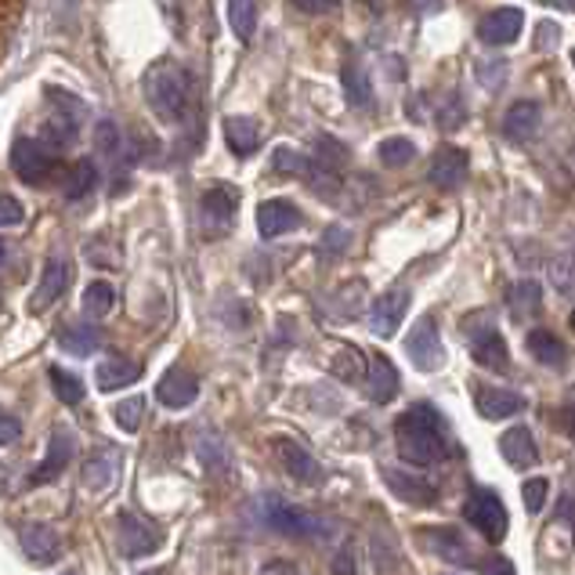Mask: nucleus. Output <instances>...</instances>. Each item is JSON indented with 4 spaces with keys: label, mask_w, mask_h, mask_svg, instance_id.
Here are the masks:
<instances>
[{
    "label": "nucleus",
    "mask_w": 575,
    "mask_h": 575,
    "mask_svg": "<svg viewBox=\"0 0 575 575\" xmlns=\"http://www.w3.org/2000/svg\"><path fill=\"white\" fill-rule=\"evenodd\" d=\"M405 355H409L413 366L424 369V374L442 369L445 352H442V337H438V322L431 315H424V319L409 330V337H405Z\"/></svg>",
    "instance_id": "nucleus-6"
},
{
    "label": "nucleus",
    "mask_w": 575,
    "mask_h": 575,
    "mask_svg": "<svg viewBox=\"0 0 575 575\" xmlns=\"http://www.w3.org/2000/svg\"><path fill=\"white\" fill-rule=\"evenodd\" d=\"M19 438V420L8 413H0V445H11Z\"/></svg>",
    "instance_id": "nucleus-48"
},
{
    "label": "nucleus",
    "mask_w": 575,
    "mask_h": 575,
    "mask_svg": "<svg viewBox=\"0 0 575 575\" xmlns=\"http://www.w3.org/2000/svg\"><path fill=\"white\" fill-rule=\"evenodd\" d=\"M550 283L561 293H568L575 286V257H558V261H550Z\"/></svg>",
    "instance_id": "nucleus-40"
},
{
    "label": "nucleus",
    "mask_w": 575,
    "mask_h": 575,
    "mask_svg": "<svg viewBox=\"0 0 575 575\" xmlns=\"http://www.w3.org/2000/svg\"><path fill=\"white\" fill-rule=\"evenodd\" d=\"M95 149H98V156H106V163H112V167L123 160V138H120V127L112 120H98Z\"/></svg>",
    "instance_id": "nucleus-34"
},
{
    "label": "nucleus",
    "mask_w": 575,
    "mask_h": 575,
    "mask_svg": "<svg viewBox=\"0 0 575 575\" xmlns=\"http://www.w3.org/2000/svg\"><path fill=\"white\" fill-rule=\"evenodd\" d=\"M525 344H528V355H533L536 363L550 366V369H561L568 363V347L561 344V337L550 333V330H533Z\"/></svg>",
    "instance_id": "nucleus-27"
},
{
    "label": "nucleus",
    "mask_w": 575,
    "mask_h": 575,
    "mask_svg": "<svg viewBox=\"0 0 575 575\" xmlns=\"http://www.w3.org/2000/svg\"><path fill=\"white\" fill-rule=\"evenodd\" d=\"M347 243H352V232L341 229V224H333V229H326V235H322V250L330 254V257H333V254H341Z\"/></svg>",
    "instance_id": "nucleus-44"
},
{
    "label": "nucleus",
    "mask_w": 575,
    "mask_h": 575,
    "mask_svg": "<svg viewBox=\"0 0 575 575\" xmlns=\"http://www.w3.org/2000/svg\"><path fill=\"white\" fill-rule=\"evenodd\" d=\"M276 449H279V460H283V467H286L290 478H297L304 485H315L322 478L319 460H315L301 442H293V438H276Z\"/></svg>",
    "instance_id": "nucleus-20"
},
{
    "label": "nucleus",
    "mask_w": 575,
    "mask_h": 575,
    "mask_svg": "<svg viewBox=\"0 0 575 575\" xmlns=\"http://www.w3.org/2000/svg\"><path fill=\"white\" fill-rule=\"evenodd\" d=\"M525 29V11L522 8H496L478 22V37L489 44V48H506L522 37Z\"/></svg>",
    "instance_id": "nucleus-8"
},
{
    "label": "nucleus",
    "mask_w": 575,
    "mask_h": 575,
    "mask_svg": "<svg viewBox=\"0 0 575 575\" xmlns=\"http://www.w3.org/2000/svg\"><path fill=\"white\" fill-rule=\"evenodd\" d=\"M394 442L405 464L413 467H435L449 453V435L435 405H409L399 420H394Z\"/></svg>",
    "instance_id": "nucleus-1"
},
{
    "label": "nucleus",
    "mask_w": 575,
    "mask_h": 575,
    "mask_svg": "<svg viewBox=\"0 0 575 575\" xmlns=\"http://www.w3.org/2000/svg\"><path fill=\"white\" fill-rule=\"evenodd\" d=\"M561 420H565V431H568V435L575 438V402L568 405V409H565V413H561Z\"/></svg>",
    "instance_id": "nucleus-52"
},
{
    "label": "nucleus",
    "mask_w": 575,
    "mask_h": 575,
    "mask_svg": "<svg viewBox=\"0 0 575 575\" xmlns=\"http://www.w3.org/2000/svg\"><path fill=\"white\" fill-rule=\"evenodd\" d=\"M142 377V366H134L131 358H120V355H106L95 369V380L101 391H120V388H131L134 380Z\"/></svg>",
    "instance_id": "nucleus-26"
},
{
    "label": "nucleus",
    "mask_w": 575,
    "mask_h": 575,
    "mask_svg": "<svg viewBox=\"0 0 575 575\" xmlns=\"http://www.w3.org/2000/svg\"><path fill=\"white\" fill-rule=\"evenodd\" d=\"M464 517L478 533L489 539V543H503L506 536V506L492 489H470L464 500Z\"/></svg>",
    "instance_id": "nucleus-3"
},
{
    "label": "nucleus",
    "mask_w": 575,
    "mask_h": 575,
    "mask_svg": "<svg viewBox=\"0 0 575 575\" xmlns=\"http://www.w3.org/2000/svg\"><path fill=\"white\" fill-rule=\"evenodd\" d=\"M268 525L279 528L283 536H297V539H315V536H322V522L319 517H311V514H304L297 511V506H290V503H268Z\"/></svg>",
    "instance_id": "nucleus-15"
},
{
    "label": "nucleus",
    "mask_w": 575,
    "mask_h": 575,
    "mask_svg": "<svg viewBox=\"0 0 575 575\" xmlns=\"http://www.w3.org/2000/svg\"><path fill=\"white\" fill-rule=\"evenodd\" d=\"M59 344H62L70 355H91L95 347H98V330H95V326H87V322H81V326H65V330L59 333Z\"/></svg>",
    "instance_id": "nucleus-33"
},
{
    "label": "nucleus",
    "mask_w": 575,
    "mask_h": 575,
    "mask_svg": "<svg viewBox=\"0 0 575 575\" xmlns=\"http://www.w3.org/2000/svg\"><path fill=\"white\" fill-rule=\"evenodd\" d=\"M366 394L374 399L377 405L391 402L399 394V369L391 366L388 355H374L366 363Z\"/></svg>",
    "instance_id": "nucleus-21"
},
{
    "label": "nucleus",
    "mask_w": 575,
    "mask_h": 575,
    "mask_svg": "<svg viewBox=\"0 0 575 575\" xmlns=\"http://www.w3.org/2000/svg\"><path fill=\"white\" fill-rule=\"evenodd\" d=\"M405 8H413V11H420V15H427V11H438L442 8V0H402Z\"/></svg>",
    "instance_id": "nucleus-50"
},
{
    "label": "nucleus",
    "mask_w": 575,
    "mask_h": 575,
    "mask_svg": "<svg viewBox=\"0 0 575 575\" xmlns=\"http://www.w3.org/2000/svg\"><path fill=\"white\" fill-rule=\"evenodd\" d=\"M98 185V167L91 160H76V167L70 171V182H65V196L70 199H81L87 196Z\"/></svg>",
    "instance_id": "nucleus-37"
},
{
    "label": "nucleus",
    "mask_w": 575,
    "mask_h": 575,
    "mask_svg": "<svg viewBox=\"0 0 575 575\" xmlns=\"http://www.w3.org/2000/svg\"><path fill=\"white\" fill-rule=\"evenodd\" d=\"M470 355H475V363L492 369V374H503L506 366H511V355H506V341L500 337L496 326H485V330L470 333Z\"/></svg>",
    "instance_id": "nucleus-16"
},
{
    "label": "nucleus",
    "mask_w": 575,
    "mask_h": 575,
    "mask_svg": "<svg viewBox=\"0 0 575 575\" xmlns=\"http://www.w3.org/2000/svg\"><path fill=\"white\" fill-rule=\"evenodd\" d=\"M142 575H163V572H142Z\"/></svg>",
    "instance_id": "nucleus-55"
},
{
    "label": "nucleus",
    "mask_w": 575,
    "mask_h": 575,
    "mask_svg": "<svg viewBox=\"0 0 575 575\" xmlns=\"http://www.w3.org/2000/svg\"><path fill=\"white\" fill-rule=\"evenodd\" d=\"M500 453L511 467H536L539 464V449H536V438L528 427H511V431L500 438Z\"/></svg>",
    "instance_id": "nucleus-24"
},
{
    "label": "nucleus",
    "mask_w": 575,
    "mask_h": 575,
    "mask_svg": "<svg viewBox=\"0 0 575 575\" xmlns=\"http://www.w3.org/2000/svg\"><path fill=\"white\" fill-rule=\"evenodd\" d=\"M257 0H229V26L240 44H250L257 33Z\"/></svg>",
    "instance_id": "nucleus-29"
},
{
    "label": "nucleus",
    "mask_w": 575,
    "mask_h": 575,
    "mask_svg": "<svg viewBox=\"0 0 575 575\" xmlns=\"http://www.w3.org/2000/svg\"><path fill=\"white\" fill-rule=\"evenodd\" d=\"M22 218H26L22 203L15 196H4V192H0V229H15V224H22Z\"/></svg>",
    "instance_id": "nucleus-43"
},
{
    "label": "nucleus",
    "mask_w": 575,
    "mask_h": 575,
    "mask_svg": "<svg viewBox=\"0 0 575 575\" xmlns=\"http://www.w3.org/2000/svg\"><path fill=\"white\" fill-rule=\"evenodd\" d=\"M224 142L235 156H254L257 145H261V134H257V123L250 117H229L224 120Z\"/></svg>",
    "instance_id": "nucleus-28"
},
{
    "label": "nucleus",
    "mask_w": 575,
    "mask_h": 575,
    "mask_svg": "<svg viewBox=\"0 0 575 575\" xmlns=\"http://www.w3.org/2000/svg\"><path fill=\"white\" fill-rule=\"evenodd\" d=\"M272 163H276V171H283V174H304L308 171V156H301L293 149H276Z\"/></svg>",
    "instance_id": "nucleus-41"
},
{
    "label": "nucleus",
    "mask_w": 575,
    "mask_h": 575,
    "mask_svg": "<svg viewBox=\"0 0 575 575\" xmlns=\"http://www.w3.org/2000/svg\"><path fill=\"white\" fill-rule=\"evenodd\" d=\"M366 4H374V8H380V4H383V0H366Z\"/></svg>",
    "instance_id": "nucleus-54"
},
{
    "label": "nucleus",
    "mask_w": 575,
    "mask_h": 575,
    "mask_svg": "<svg viewBox=\"0 0 575 575\" xmlns=\"http://www.w3.org/2000/svg\"><path fill=\"white\" fill-rule=\"evenodd\" d=\"M377 156H380V163H388V167H405L416 160V145L409 138H383Z\"/></svg>",
    "instance_id": "nucleus-38"
},
{
    "label": "nucleus",
    "mask_w": 575,
    "mask_h": 575,
    "mask_svg": "<svg viewBox=\"0 0 575 575\" xmlns=\"http://www.w3.org/2000/svg\"><path fill=\"white\" fill-rule=\"evenodd\" d=\"M11 171L19 174V182L44 185L54 174V156L48 145L33 138H15V145H11Z\"/></svg>",
    "instance_id": "nucleus-5"
},
{
    "label": "nucleus",
    "mask_w": 575,
    "mask_h": 575,
    "mask_svg": "<svg viewBox=\"0 0 575 575\" xmlns=\"http://www.w3.org/2000/svg\"><path fill=\"white\" fill-rule=\"evenodd\" d=\"M0 308H4V293H0Z\"/></svg>",
    "instance_id": "nucleus-56"
},
{
    "label": "nucleus",
    "mask_w": 575,
    "mask_h": 575,
    "mask_svg": "<svg viewBox=\"0 0 575 575\" xmlns=\"http://www.w3.org/2000/svg\"><path fill=\"white\" fill-rule=\"evenodd\" d=\"M62 575H76V572H62Z\"/></svg>",
    "instance_id": "nucleus-58"
},
{
    "label": "nucleus",
    "mask_w": 575,
    "mask_h": 575,
    "mask_svg": "<svg viewBox=\"0 0 575 575\" xmlns=\"http://www.w3.org/2000/svg\"><path fill=\"white\" fill-rule=\"evenodd\" d=\"M112 304H117V293H112L109 283H91L84 290V315L87 319H106L112 311Z\"/></svg>",
    "instance_id": "nucleus-36"
},
{
    "label": "nucleus",
    "mask_w": 575,
    "mask_h": 575,
    "mask_svg": "<svg viewBox=\"0 0 575 575\" xmlns=\"http://www.w3.org/2000/svg\"><path fill=\"white\" fill-rule=\"evenodd\" d=\"M344 95L358 109H366L369 101H374V87H369V76H366V70L358 62L344 65Z\"/></svg>",
    "instance_id": "nucleus-30"
},
{
    "label": "nucleus",
    "mask_w": 575,
    "mask_h": 575,
    "mask_svg": "<svg viewBox=\"0 0 575 575\" xmlns=\"http://www.w3.org/2000/svg\"><path fill=\"white\" fill-rule=\"evenodd\" d=\"M112 420H117L120 431H127V435L138 431L142 420H145V399H142V394H134V399H123L117 409H112Z\"/></svg>",
    "instance_id": "nucleus-39"
},
{
    "label": "nucleus",
    "mask_w": 575,
    "mask_h": 575,
    "mask_svg": "<svg viewBox=\"0 0 575 575\" xmlns=\"http://www.w3.org/2000/svg\"><path fill=\"white\" fill-rule=\"evenodd\" d=\"M301 221H304V213L293 207L290 199H265L261 207H257V232H261L265 240H279V235L297 232Z\"/></svg>",
    "instance_id": "nucleus-12"
},
{
    "label": "nucleus",
    "mask_w": 575,
    "mask_h": 575,
    "mask_svg": "<svg viewBox=\"0 0 575 575\" xmlns=\"http://www.w3.org/2000/svg\"><path fill=\"white\" fill-rule=\"evenodd\" d=\"M525 506H528V514H539L543 511V503H547V492H550V481L547 478H533V481H525Z\"/></svg>",
    "instance_id": "nucleus-42"
},
{
    "label": "nucleus",
    "mask_w": 575,
    "mask_h": 575,
    "mask_svg": "<svg viewBox=\"0 0 575 575\" xmlns=\"http://www.w3.org/2000/svg\"><path fill=\"white\" fill-rule=\"evenodd\" d=\"M383 481L391 485V492L399 500L413 503V506H431L435 503V485L413 475V470H402V467H383Z\"/></svg>",
    "instance_id": "nucleus-18"
},
{
    "label": "nucleus",
    "mask_w": 575,
    "mask_h": 575,
    "mask_svg": "<svg viewBox=\"0 0 575 575\" xmlns=\"http://www.w3.org/2000/svg\"><path fill=\"white\" fill-rule=\"evenodd\" d=\"M76 453V442L70 431H54L51 442H48V456L40 460V467L29 475V485H44V481H54L62 475L65 467H70V460Z\"/></svg>",
    "instance_id": "nucleus-19"
},
{
    "label": "nucleus",
    "mask_w": 575,
    "mask_h": 575,
    "mask_svg": "<svg viewBox=\"0 0 575 575\" xmlns=\"http://www.w3.org/2000/svg\"><path fill=\"white\" fill-rule=\"evenodd\" d=\"M117 547L123 550L127 558H145V554H156L160 547V533L145 522L138 514H120V525H117Z\"/></svg>",
    "instance_id": "nucleus-10"
},
{
    "label": "nucleus",
    "mask_w": 575,
    "mask_h": 575,
    "mask_svg": "<svg viewBox=\"0 0 575 575\" xmlns=\"http://www.w3.org/2000/svg\"><path fill=\"white\" fill-rule=\"evenodd\" d=\"M120 478V456L117 449H98V453L84 464V485L91 492H109Z\"/></svg>",
    "instance_id": "nucleus-25"
},
{
    "label": "nucleus",
    "mask_w": 575,
    "mask_h": 575,
    "mask_svg": "<svg viewBox=\"0 0 575 575\" xmlns=\"http://www.w3.org/2000/svg\"><path fill=\"white\" fill-rule=\"evenodd\" d=\"M240 210V192L232 185H213L199 196V232L207 240H218L232 229V218Z\"/></svg>",
    "instance_id": "nucleus-4"
},
{
    "label": "nucleus",
    "mask_w": 575,
    "mask_h": 575,
    "mask_svg": "<svg viewBox=\"0 0 575 575\" xmlns=\"http://www.w3.org/2000/svg\"><path fill=\"white\" fill-rule=\"evenodd\" d=\"M420 539L431 547V554L453 561V565H460V568H478L475 550H470V543L464 539L460 528H424Z\"/></svg>",
    "instance_id": "nucleus-9"
},
{
    "label": "nucleus",
    "mask_w": 575,
    "mask_h": 575,
    "mask_svg": "<svg viewBox=\"0 0 575 575\" xmlns=\"http://www.w3.org/2000/svg\"><path fill=\"white\" fill-rule=\"evenodd\" d=\"M478 73H481V84H485V87H492V91H500V87H503V73H506V65H503V62H496V65L481 62V65H478Z\"/></svg>",
    "instance_id": "nucleus-46"
},
{
    "label": "nucleus",
    "mask_w": 575,
    "mask_h": 575,
    "mask_svg": "<svg viewBox=\"0 0 575 575\" xmlns=\"http://www.w3.org/2000/svg\"><path fill=\"white\" fill-rule=\"evenodd\" d=\"M196 394H199V380L182 366L167 369L160 383H156V399H160V405H167V409H185V405L196 402Z\"/></svg>",
    "instance_id": "nucleus-14"
},
{
    "label": "nucleus",
    "mask_w": 575,
    "mask_h": 575,
    "mask_svg": "<svg viewBox=\"0 0 575 575\" xmlns=\"http://www.w3.org/2000/svg\"><path fill=\"white\" fill-rule=\"evenodd\" d=\"M539 123H543V109L536 101H514L503 117V134L511 142H528L539 134Z\"/></svg>",
    "instance_id": "nucleus-22"
},
{
    "label": "nucleus",
    "mask_w": 575,
    "mask_h": 575,
    "mask_svg": "<svg viewBox=\"0 0 575 575\" xmlns=\"http://www.w3.org/2000/svg\"><path fill=\"white\" fill-rule=\"evenodd\" d=\"M467 178V152L456 149V145H445V149L435 152L431 167H427V182H431L435 188H445L453 192L464 185Z\"/></svg>",
    "instance_id": "nucleus-13"
},
{
    "label": "nucleus",
    "mask_w": 575,
    "mask_h": 575,
    "mask_svg": "<svg viewBox=\"0 0 575 575\" xmlns=\"http://www.w3.org/2000/svg\"><path fill=\"white\" fill-rule=\"evenodd\" d=\"M475 405L485 420H506V416L522 413L525 399L517 391H506V388H478Z\"/></svg>",
    "instance_id": "nucleus-23"
},
{
    "label": "nucleus",
    "mask_w": 575,
    "mask_h": 575,
    "mask_svg": "<svg viewBox=\"0 0 575 575\" xmlns=\"http://www.w3.org/2000/svg\"><path fill=\"white\" fill-rule=\"evenodd\" d=\"M293 8L304 11V15H330V11L341 8V0H293Z\"/></svg>",
    "instance_id": "nucleus-45"
},
{
    "label": "nucleus",
    "mask_w": 575,
    "mask_h": 575,
    "mask_svg": "<svg viewBox=\"0 0 575 575\" xmlns=\"http://www.w3.org/2000/svg\"><path fill=\"white\" fill-rule=\"evenodd\" d=\"M65 290H70V261H65V257H51V261L44 265L40 286L33 290V297H29V308L44 311L48 304L59 301Z\"/></svg>",
    "instance_id": "nucleus-17"
},
{
    "label": "nucleus",
    "mask_w": 575,
    "mask_h": 575,
    "mask_svg": "<svg viewBox=\"0 0 575 575\" xmlns=\"http://www.w3.org/2000/svg\"><path fill=\"white\" fill-rule=\"evenodd\" d=\"M572 330H575V311H572Z\"/></svg>",
    "instance_id": "nucleus-57"
},
{
    "label": "nucleus",
    "mask_w": 575,
    "mask_h": 575,
    "mask_svg": "<svg viewBox=\"0 0 575 575\" xmlns=\"http://www.w3.org/2000/svg\"><path fill=\"white\" fill-rule=\"evenodd\" d=\"M145 98L163 123H178L188 109V81L178 65H156L145 76Z\"/></svg>",
    "instance_id": "nucleus-2"
},
{
    "label": "nucleus",
    "mask_w": 575,
    "mask_h": 575,
    "mask_svg": "<svg viewBox=\"0 0 575 575\" xmlns=\"http://www.w3.org/2000/svg\"><path fill=\"white\" fill-rule=\"evenodd\" d=\"M261 575H297V568L286 565V561H272V565H265Z\"/></svg>",
    "instance_id": "nucleus-51"
},
{
    "label": "nucleus",
    "mask_w": 575,
    "mask_h": 575,
    "mask_svg": "<svg viewBox=\"0 0 575 575\" xmlns=\"http://www.w3.org/2000/svg\"><path fill=\"white\" fill-rule=\"evenodd\" d=\"M405 308H409V290L394 286L388 293H380L374 301V308H369V330L377 337H394L405 319Z\"/></svg>",
    "instance_id": "nucleus-11"
},
{
    "label": "nucleus",
    "mask_w": 575,
    "mask_h": 575,
    "mask_svg": "<svg viewBox=\"0 0 575 575\" xmlns=\"http://www.w3.org/2000/svg\"><path fill=\"white\" fill-rule=\"evenodd\" d=\"M19 547L26 550V558L37 561V565H51V561L62 558V536H59V528L48 522H22Z\"/></svg>",
    "instance_id": "nucleus-7"
},
{
    "label": "nucleus",
    "mask_w": 575,
    "mask_h": 575,
    "mask_svg": "<svg viewBox=\"0 0 575 575\" xmlns=\"http://www.w3.org/2000/svg\"><path fill=\"white\" fill-rule=\"evenodd\" d=\"M333 575H358V568H355V550H341V554H337Z\"/></svg>",
    "instance_id": "nucleus-49"
},
{
    "label": "nucleus",
    "mask_w": 575,
    "mask_h": 575,
    "mask_svg": "<svg viewBox=\"0 0 575 575\" xmlns=\"http://www.w3.org/2000/svg\"><path fill=\"white\" fill-rule=\"evenodd\" d=\"M48 380H51L54 394H59V402H65V405H81L84 402V380L76 377V374H70V369L51 366L48 369Z\"/></svg>",
    "instance_id": "nucleus-32"
},
{
    "label": "nucleus",
    "mask_w": 575,
    "mask_h": 575,
    "mask_svg": "<svg viewBox=\"0 0 575 575\" xmlns=\"http://www.w3.org/2000/svg\"><path fill=\"white\" fill-rule=\"evenodd\" d=\"M11 261V250H8V243L4 240H0V268H4Z\"/></svg>",
    "instance_id": "nucleus-53"
},
{
    "label": "nucleus",
    "mask_w": 575,
    "mask_h": 575,
    "mask_svg": "<svg viewBox=\"0 0 575 575\" xmlns=\"http://www.w3.org/2000/svg\"><path fill=\"white\" fill-rule=\"evenodd\" d=\"M333 377H341L347 383H358L366 377V355L352 344L341 347V352L333 355Z\"/></svg>",
    "instance_id": "nucleus-35"
},
{
    "label": "nucleus",
    "mask_w": 575,
    "mask_h": 575,
    "mask_svg": "<svg viewBox=\"0 0 575 575\" xmlns=\"http://www.w3.org/2000/svg\"><path fill=\"white\" fill-rule=\"evenodd\" d=\"M511 308L517 319H528V315H536L543 308V290H539L536 279H522V283L511 290Z\"/></svg>",
    "instance_id": "nucleus-31"
},
{
    "label": "nucleus",
    "mask_w": 575,
    "mask_h": 575,
    "mask_svg": "<svg viewBox=\"0 0 575 575\" xmlns=\"http://www.w3.org/2000/svg\"><path fill=\"white\" fill-rule=\"evenodd\" d=\"M478 565H481L485 575H514V565L506 558H500V554H492L489 561H478Z\"/></svg>",
    "instance_id": "nucleus-47"
}]
</instances>
